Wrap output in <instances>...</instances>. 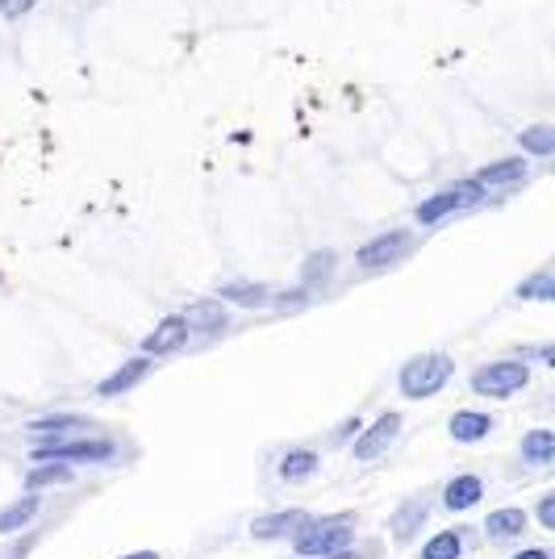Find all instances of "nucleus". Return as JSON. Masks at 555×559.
Returning a JSON list of instances; mask_svg holds the SVG:
<instances>
[{"mask_svg": "<svg viewBox=\"0 0 555 559\" xmlns=\"http://www.w3.org/2000/svg\"><path fill=\"white\" fill-rule=\"evenodd\" d=\"M292 551L301 559H330L355 543V513H330V518H305L289 534Z\"/></svg>", "mask_w": 555, "mask_h": 559, "instance_id": "f257e3e1", "label": "nucleus"}, {"mask_svg": "<svg viewBox=\"0 0 555 559\" xmlns=\"http://www.w3.org/2000/svg\"><path fill=\"white\" fill-rule=\"evenodd\" d=\"M451 380H455V359L447 351H426V355H414V359L401 364L396 389L405 401H430L439 397Z\"/></svg>", "mask_w": 555, "mask_h": 559, "instance_id": "f03ea898", "label": "nucleus"}, {"mask_svg": "<svg viewBox=\"0 0 555 559\" xmlns=\"http://www.w3.org/2000/svg\"><path fill=\"white\" fill-rule=\"evenodd\" d=\"M480 205H484L480 188H476L472 180H459V185H447V188H439V192H430L422 205L414 209V221H418L422 230H434V226H443L451 217L472 214Z\"/></svg>", "mask_w": 555, "mask_h": 559, "instance_id": "7ed1b4c3", "label": "nucleus"}, {"mask_svg": "<svg viewBox=\"0 0 555 559\" xmlns=\"http://www.w3.org/2000/svg\"><path fill=\"white\" fill-rule=\"evenodd\" d=\"M468 384L476 397L509 401L530 384V364L527 359H493V364H480Z\"/></svg>", "mask_w": 555, "mask_h": 559, "instance_id": "20e7f679", "label": "nucleus"}, {"mask_svg": "<svg viewBox=\"0 0 555 559\" xmlns=\"http://www.w3.org/2000/svg\"><path fill=\"white\" fill-rule=\"evenodd\" d=\"M117 455V443L109 439H47L42 447H34V463H109Z\"/></svg>", "mask_w": 555, "mask_h": 559, "instance_id": "39448f33", "label": "nucleus"}, {"mask_svg": "<svg viewBox=\"0 0 555 559\" xmlns=\"http://www.w3.org/2000/svg\"><path fill=\"white\" fill-rule=\"evenodd\" d=\"M476 188H480V196L484 201H493V196H505V192H514V188H522L530 180V160L527 155H505V160H493L484 163L480 171L468 176Z\"/></svg>", "mask_w": 555, "mask_h": 559, "instance_id": "423d86ee", "label": "nucleus"}, {"mask_svg": "<svg viewBox=\"0 0 555 559\" xmlns=\"http://www.w3.org/2000/svg\"><path fill=\"white\" fill-rule=\"evenodd\" d=\"M409 251H414V234L409 230H384V234H376V239H368L355 251V267L360 271H389Z\"/></svg>", "mask_w": 555, "mask_h": 559, "instance_id": "0eeeda50", "label": "nucleus"}, {"mask_svg": "<svg viewBox=\"0 0 555 559\" xmlns=\"http://www.w3.org/2000/svg\"><path fill=\"white\" fill-rule=\"evenodd\" d=\"M401 414H380L371 427H364L355 439H351V459L355 463H371V459H380V455H389V447H393L396 439H401Z\"/></svg>", "mask_w": 555, "mask_h": 559, "instance_id": "6e6552de", "label": "nucleus"}, {"mask_svg": "<svg viewBox=\"0 0 555 559\" xmlns=\"http://www.w3.org/2000/svg\"><path fill=\"white\" fill-rule=\"evenodd\" d=\"M188 321L180 314H167L163 321H155V330L142 339V355L147 359H163V355H176V351H185L188 346Z\"/></svg>", "mask_w": 555, "mask_h": 559, "instance_id": "1a4fd4ad", "label": "nucleus"}, {"mask_svg": "<svg viewBox=\"0 0 555 559\" xmlns=\"http://www.w3.org/2000/svg\"><path fill=\"white\" fill-rule=\"evenodd\" d=\"M151 368H155V359L134 355V359H126L117 372H109L105 380L97 384V397H122V393H130V389H138V384L151 376Z\"/></svg>", "mask_w": 555, "mask_h": 559, "instance_id": "9d476101", "label": "nucleus"}, {"mask_svg": "<svg viewBox=\"0 0 555 559\" xmlns=\"http://www.w3.org/2000/svg\"><path fill=\"white\" fill-rule=\"evenodd\" d=\"M426 518H430V501H426V497H405V501L393 509L389 531H393L396 543H414V538L422 534Z\"/></svg>", "mask_w": 555, "mask_h": 559, "instance_id": "9b49d317", "label": "nucleus"}, {"mask_svg": "<svg viewBox=\"0 0 555 559\" xmlns=\"http://www.w3.org/2000/svg\"><path fill=\"white\" fill-rule=\"evenodd\" d=\"M213 301H222L226 309L230 305H238V309H264V305H272V289L255 284V280H226V284H217Z\"/></svg>", "mask_w": 555, "mask_h": 559, "instance_id": "f8f14e48", "label": "nucleus"}, {"mask_svg": "<svg viewBox=\"0 0 555 559\" xmlns=\"http://www.w3.org/2000/svg\"><path fill=\"white\" fill-rule=\"evenodd\" d=\"M180 318L188 321V334H222L230 326V309L222 301H192Z\"/></svg>", "mask_w": 555, "mask_h": 559, "instance_id": "ddd939ff", "label": "nucleus"}, {"mask_svg": "<svg viewBox=\"0 0 555 559\" xmlns=\"http://www.w3.org/2000/svg\"><path fill=\"white\" fill-rule=\"evenodd\" d=\"M335 271H339V255H335V251H314V255H305V264H301V293L310 296L317 293V289H330Z\"/></svg>", "mask_w": 555, "mask_h": 559, "instance_id": "4468645a", "label": "nucleus"}, {"mask_svg": "<svg viewBox=\"0 0 555 559\" xmlns=\"http://www.w3.org/2000/svg\"><path fill=\"white\" fill-rule=\"evenodd\" d=\"M530 526V513L518 506H505V509H493L489 518H484V534L493 538V543H509V538H522Z\"/></svg>", "mask_w": 555, "mask_h": 559, "instance_id": "2eb2a0df", "label": "nucleus"}, {"mask_svg": "<svg viewBox=\"0 0 555 559\" xmlns=\"http://www.w3.org/2000/svg\"><path fill=\"white\" fill-rule=\"evenodd\" d=\"M447 434L455 443H480L493 434V418L484 409H455L447 422Z\"/></svg>", "mask_w": 555, "mask_h": 559, "instance_id": "dca6fc26", "label": "nucleus"}, {"mask_svg": "<svg viewBox=\"0 0 555 559\" xmlns=\"http://www.w3.org/2000/svg\"><path fill=\"white\" fill-rule=\"evenodd\" d=\"M480 497H484V480L476 477V472H464V477L447 480V488H443V506L451 513H464V509L480 506Z\"/></svg>", "mask_w": 555, "mask_h": 559, "instance_id": "f3484780", "label": "nucleus"}, {"mask_svg": "<svg viewBox=\"0 0 555 559\" xmlns=\"http://www.w3.org/2000/svg\"><path fill=\"white\" fill-rule=\"evenodd\" d=\"M317 468H321V455L314 452V447H292V452H285V459L276 463V472H280V480H289V484H301V480H314Z\"/></svg>", "mask_w": 555, "mask_h": 559, "instance_id": "a211bd4d", "label": "nucleus"}, {"mask_svg": "<svg viewBox=\"0 0 555 559\" xmlns=\"http://www.w3.org/2000/svg\"><path fill=\"white\" fill-rule=\"evenodd\" d=\"M305 518H310L305 509H280V513H267V518H260V522H251V534H255V538H264V543L267 538H289Z\"/></svg>", "mask_w": 555, "mask_h": 559, "instance_id": "6ab92c4d", "label": "nucleus"}, {"mask_svg": "<svg viewBox=\"0 0 555 559\" xmlns=\"http://www.w3.org/2000/svg\"><path fill=\"white\" fill-rule=\"evenodd\" d=\"M555 459V434L547 427L539 430H527L522 434V463H530V468H547Z\"/></svg>", "mask_w": 555, "mask_h": 559, "instance_id": "aec40b11", "label": "nucleus"}, {"mask_svg": "<svg viewBox=\"0 0 555 559\" xmlns=\"http://www.w3.org/2000/svg\"><path fill=\"white\" fill-rule=\"evenodd\" d=\"M79 427H84V418H76V414H47V418L29 422V434H38V439H72Z\"/></svg>", "mask_w": 555, "mask_h": 559, "instance_id": "412c9836", "label": "nucleus"}, {"mask_svg": "<svg viewBox=\"0 0 555 559\" xmlns=\"http://www.w3.org/2000/svg\"><path fill=\"white\" fill-rule=\"evenodd\" d=\"M34 518H38V497H34V493H26L22 501H13L9 509H0V534L26 531Z\"/></svg>", "mask_w": 555, "mask_h": 559, "instance_id": "4be33fe9", "label": "nucleus"}, {"mask_svg": "<svg viewBox=\"0 0 555 559\" xmlns=\"http://www.w3.org/2000/svg\"><path fill=\"white\" fill-rule=\"evenodd\" d=\"M518 147H522V155H534V160H547L555 151V130L543 122V126H527V130L518 134Z\"/></svg>", "mask_w": 555, "mask_h": 559, "instance_id": "5701e85b", "label": "nucleus"}, {"mask_svg": "<svg viewBox=\"0 0 555 559\" xmlns=\"http://www.w3.org/2000/svg\"><path fill=\"white\" fill-rule=\"evenodd\" d=\"M72 480V468L67 463H34L29 468V477H26V488L38 497L42 488H51V484H67Z\"/></svg>", "mask_w": 555, "mask_h": 559, "instance_id": "b1692460", "label": "nucleus"}, {"mask_svg": "<svg viewBox=\"0 0 555 559\" xmlns=\"http://www.w3.org/2000/svg\"><path fill=\"white\" fill-rule=\"evenodd\" d=\"M464 556V534L459 531H439L434 538H426L422 559H459Z\"/></svg>", "mask_w": 555, "mask_h": 559, "instance_id": "393cba45", "label": "nucleus"}, {"mask_svg": "<svg viewBox=\"0 0 555 559\" xmlns=\"http://www.w3.org/2000/svg\"><path fill=\"white\" fill-rule=\"evenodd\" d=\"M514 296H518V301H552V296H555V276L543 267V271H534L530 280H522Z\"/></svg>", "mask_w": 555, "mask_h": 559, "instance_id": "a878e982", "label": "nucleus"}, {"mask_svg": "<svg viewBox=\"0 0 555 559\" xmlns=\"http://www.w3.org/2000/svg\"><path fill=\"white\" fill-rule=\"evenodd\" d=\"M42 0H0V17H9V22H17V17H26L34 13Z\"/></svg>", "mask_w": 555, "mask_h": 559, "instance_id": "bb28decb", "label": "nucleus"}, {"mask_svg": "<svg viewBox=\"0 0 555 559\" xmlns=\"http://www.w3.org/2000/svg\"><path fill=\"white\" fill-rule=\"evenodd\" d=\"M534 518H539V526H543V531H555V497L552 493H547V497H539Z\"/></svg>", "mask_w": 555, "mask_h": 559, "instance_id": "cd10ccee", "label": "nucleus"}, {"mask_svg": "<svg viewBox=\"0 0 555 559\" xmlns=\"http://www.w3.org/2000/svg\"><path fill=\"white\" fill-rule=\"evenodd\" d=\"M509 559H552V551H547V547H527V551H518V556H509Z\"/></svg>", "mask_w": 555, "mask_h": 559, "instance_id": "c85d7f7f", "label": "nucleus"}, {"mask_svg": "<svg viewBox=\"0 0 555 559\" xmlns=\"http://www.w3.org/2000/svg\"><path fill=\"white\" fill-rule=\"evenodd\" d=\"M360 430H364V422H360V418H351V422H346V427L339 430V434H335V439H339V443H343V439H351V434H360Z\"/></svg>", "mask_w": 555, "mask_h": 559, "instance_id": "c756f323", "label": "nucleus"}, {"mask_svg": "<svg viewBox=\"0 0 555 559\" xmlns=\"http://www.w3.org/2000/svg\"><path fill=\"white\" fill-rule=\"evenodd\" d=\"M330 559H364V556H360L355 547H346V551H339V556H330Z\"/></svg>", "mask_w": 555, "mask_h": 559, "instance_id": "7c9ffc66", "label": "nucleus"}, {"mask_svg": "<svg viewBox=\"0 0 555 559\" xmlns=\"http://www.w3.org/2000/svg\"><path fill=\"white\" fill-rule=\"evenodd\" d=\"M122 559H159L155 551H130V556H122Z\"/></svg>", "mask_w": 555, "mask_h": 559, "instance_id": "2f4dec72", "label": "nucleus"}]
</instances>
